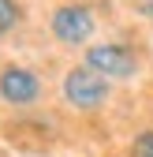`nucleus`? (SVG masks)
I'll list each match as a JSON object with an SVG mask.
<instances>
[{
	"label": "nucleus",
	"mask_w": 153,
	"mask_h": 157,
	"mask_svg": "<svg viewBox=\"0 0 153 157\" xmlns=\"http://www.w3.org/2000/svg\"><path fill=\"white\" fill-rule=\"evenodd\" d=\"M64 97H67V105L82 109V112L101 109L105 97H108V75L93 71L90 64L86 67H75V71L64 75Z\"/></svg>",
	"instance_id": "nucleus-1"
},
{
	"label": "nucleus",
	"mask_w": 153,
	"mask_h": 157,
	"mask_svg": "<svg viewBox=\"0 0 153 157\" xmlns=\"http://www.w3.org/2000/svg\"><path fill=\"white\" fill-rule=\"evenodd\" d=\"M52 37L56 41H64V45H86L90 37H93V15H90V8H82V4H64V8H56L52 11Z\"/></svg>",
	"instance_id": "nucleus-2"
},
{
	"label": "nucleus",
	"mask_w": 153,
	"mask_h": 157,
	"mask_svg": "<svg viewBox=\"0 0 153 157\" xmlns=\"http://www.w3.org/2000/svg\"><path fill=\"white\" fill-rule=\"evenodd\" d=\"M86 64L93 71H101L108 78H131L138 71V56L131 52L127 45H116V41H105V45H90L86 49Z\"/></svg>",
	"instance_id": "nucleus-3"
},
{
	"label": "nucleus",
	"mask_w": 153,
	"mask_h": 157,
	"mask_svg": "<svg viewBox=\"0 0 153 157\" xmlns=\"http://www.w3.org/2000/svg\"><path fill=\"white\" fill-rule=\"evenodd\" d=\"M0 97L8 105H34L41 97V78H37L30 67H4L0 71Z\"/></svg>",
	"instance_id": "nucleus-4"
},
{
	"label": "nucleus",
	"mask_w": 153,
	"mask_h": 157,
	"mask_svg": "<svg viewBox=\"0 0 153 157\" xmlns=\"http://www.w3.org/2000/svg\"><path fill=\"white\" fill-rule=\"evenodd\" d=\"M19 15H23V11H19L15 0H0V34H8V30L19 23Z\"/></svg>",
	"instance_id": "nucleus-5"
},
{
	"label": "nucleus",
	"mask_w": 153,
	"mask_h": 157,
	"mask_svg": "<svg viewBox=\"0 0 153 157\" xmlns=\"http://www.w3.org/2000/svg\"><path fill=\"white\" fill-rule=\"evenodd\" d=\"M131 157H153V131H142L135 146H131Z\"/></svg>",
	"instance_id": "nucleus-6"
},
{
	"label": "nucleus",
	"mask_w": 153,
	"mask_h": 157,
	"mask_svg": "<svg viewBox=\"0 0 153 157\" xmlns=\"http://www.w3.org/2000/svg\"><path fill=\"white\" fill-rule=\"evenodd\" d=\"M135 4H138V11H142V15H149V19H153V0H135Z\"/></svg>",
	"instance_id": "nucleus-7"
}]
</instances>
